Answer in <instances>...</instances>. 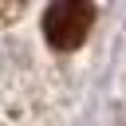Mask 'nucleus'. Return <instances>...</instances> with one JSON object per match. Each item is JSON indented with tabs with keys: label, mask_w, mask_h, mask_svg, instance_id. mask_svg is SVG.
I'll return each instance as SVG.
<instances>
[{
	"label": "nucleus",
	"mask_w": 126,
	"mask_h": 126,
	"mask_svg": "<svg viewBox=\"0 0 126 126\" xmlns=\"http://www.w3.org/2000/svg\"><path fill=\"white\" fill-rule=\"evenodd\" d=\"M94 24V8L87 0H59L43 12V39L55 51H75Z\"/></svg>",
	"instance_id": "1"
}]
</instances>
